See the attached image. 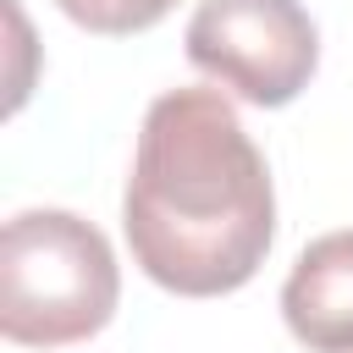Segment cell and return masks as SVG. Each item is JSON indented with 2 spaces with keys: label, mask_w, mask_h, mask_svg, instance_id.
<instances>
[{
  "label": "cell",
  "mask_w": 353,
  "mask_h": 353,
  "mask_svg": "<svg viewBox=\"0 0 353 353\" xmlns=\"http://www.w3.org/2000/svg\"><path fill=\"white\" fill-rule=\"evenodd\" d=\"M121 226L132 265L182 298L237 292L265 265L276 193L221 88H171L149 105Z\"/></svg>",
  "instance_id": "1"
},
{
  "label": "cell",
  "mask_w": 353,
  "mask_h": 353,
  "mask_svg": "<svg viewBox=\"0 0 353 353\" xmlns=\"http://www.w3.org/2000/svg\"><path fill=\"white\" fill-rule=\"evenodd\" d=\"M121 276L99 226L72 210H22L0 232V331L17 347H66L116 314Z\"/></svg>",
  "instance_id": "2"
},
{
  "label": "cell",
  "mask_w": 353,
  "mask_h": 353,
  "mask_svg": "<svg viewBox=\"0 0 353 353\" xmlns=\"http://www.w3.org/2000/svg\"><path fill=\"white\" fill-rule=\"evenodd\" d=\"M182 44L210 83L265 110L298 99L320 61V33L298 0H204Z\"/></svg>",
  "instance_id": "3"
},
{
  "label": "cell",
  "mask_w": 353,
  "mask_h": 353,
  "mask_svg": "<svg viewBox=\"0 0 353 353\" xmlns=\"http://www.w3.org/2000/svg\"><path fill=\"white\" fill-rule=\"evenodd\" d=\"M281 314L309 353H353V232H325L298 254Z\"/></svg>",
  "instance_id": "4"
},
{
  "label": "cell",
  "mask_w": 353,
  "mask_h": 353,
  "mask_svg": "<svg viewBox=\"0 0 353 353\" xmlns=\"http://www.w3.org/2000/svg\"><path fill=\"white\" fill-rule=\"evenodd\" d=\"M77 28H88V33H143V28H154L176 0H55Z\"/></svg>",
  "instance_id": "5"
}]
</instances>
